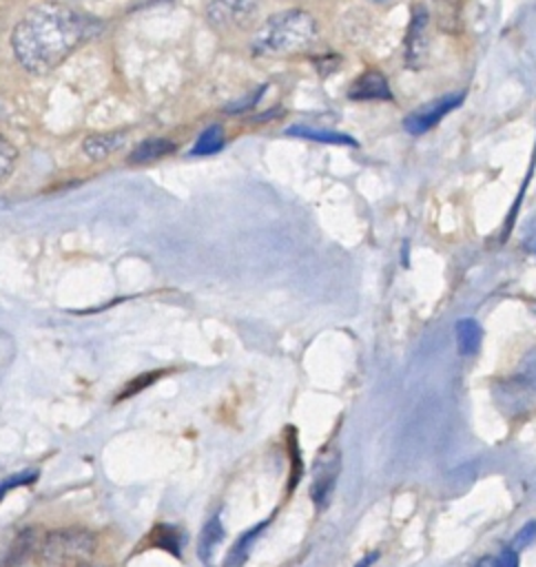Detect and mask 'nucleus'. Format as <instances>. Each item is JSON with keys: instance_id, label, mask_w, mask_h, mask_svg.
I'll return each mask as SVG.
<instances>
[{"instance_id": "1", "label": "nucleus", "mask_w": 536, "mask_h": 567, "mask_svg": "<svg viewBox=\"0 0 536 567\" xmlns=\"http://www.w3.org/2000/svg\"><path fill=\"white\" fill-rule=\"evenodd\" d=\"M89 33L84 16L60 4H42L13 27L11 47L29 73L42 75L62 64Z\"/></svg>"}, {"instance_id": "2", "label": "nucleus", "mask_w": 536, "mask_h": 567, "mask_svg": "<svg viewBox=\"0 0 536 567\" xmlns=\"http://www.w3.org/2000/svg\"><path fill=\"white\" fill-rule=\"evenodd\" d=\"M317 40L315 18L301 9H290L268 18L252 38L255 55H292L306 51Z\"/></svg>"}, {"instance_id": "3", "label": "nucleus", "mask_w": 536, "mask_h": 567, "mask_svg": "<svg viewBox=\"0 0 536 567\" xmlns=\"http://www.w3.org/2000/svg\"><path fill=\"white\" fill-rule=\"evenodd\" d=\"M95 534L84 527H62L44 536L40 558L49 567H86L95 554Z\"/></svg>"}, {"instance_id": "4", "label": "nucleus", "mask_w": 536, "mask_h": 567, "mask_svg": "<svg viewBox=\"0 0 536 567\" xmlns=\"http://www.w3.org/2000/svg\"><path fill=\"white\" fill-rule=\"evenodd\" d=\"M259 0H213L206 9L208 22L219 31L244 29L257 16Z\"/></svg>"}, {"instance_id": "5", "label": "nucleus", "mask_w": 536, "mask_h": 567, "mask_svg": "<svg viewBox=\"0 0 536 567\" xmlns=\"http://www.w3.org/2000/svg\"><path fill=\"white\" fill-rule=\"evenodd\" d=\"M463 102V93H450L443 95L439 100H432L419 109H414L405 120L403 126L408 133L412 135H421L425 131H430L443 115H447L452 109H456Z\"/></svg>"}, {"instance_id": "6", "label": "nucleus", "mask_w": 536, "mask_h": 567, "mask_svg": "<svg viewBox=\"0 0 536 567\" xmlns=\"http://www.w3.org/2000/svg\"><path fill=\"white\" fill-rule=\"evenodd\" d=\"M339 476V452L326 450L321 456L315 461V474H312V501L323 507L332 494V487Z\"/></svg>"}, {"instance_id": "7", "label": "nucleus", "mask_w": 536, "mask_h": 567, "mask_svg": "<svg viewBox=\"0 0 536 567\" xmlns=\"http://www.w3.org/2000/svg\"><path fill=\"white\" fill-rule=\"evenodd\" d=\"M425 58H427V11L416 7L408 29V40H405V62L412 69H421Z\"/></svg>"}, {"instance_id": "8", "label": "nucleus", "mask_w": 536, "mask_h": 567, "mask_svg": "<svg viewBox=\"0 0 536 567\" xmlns=\"http://www.w3.org/2000/svg\"><path fill=\"white\" fill-rule=\"evenodd\" d=\"M350 97L352 100H392V91L385 78L377 69H368L352 82Z\"/></svg>"}, {"instance_id": "9", "label": "nucleus", "mask_w": 536, "mask_h": 567, "mask_svg": "<svg viewBox=\"0 0 536 567\" xmlns=\"http://www.w3.org/2000/svg\"><path fill=\"white\" fill-rule=\"evenodd\" d=\"M122 144H124V133H95L84 140L82 148L91 159H104L111 153H115Z\"/></svg>"}, {"instance_id": "10", "label": "nucleus", "mask_w": 536, "mask_h": 567, "mask_svg": "<svg viewBox=\"0 0 536 567\" xmlns=\"http://www.w3.org/2000/svg\"><path fill=\"white\" fill-rule=\"evenodd\" d=\"M288 135H297L303 140H312V142H323V144H346V146H357V142L350 135L337 133V131H326V128H312L306 124H295L290 128H286Z\"/></svg>"}, {"instance_id": "11", "label": "nucleus", "mask_w": 536, "mask_h": 567, "mask_svg": "<svg viewBox=\"0 0 536 567\" xmlns=\"http://www.w3.org/2000/svg\"><path fill=\"white\" fill-rule=\"evenodd\" d=\"M221 538H224V527H221V523H219V516H213V518L206 523V527L202 529L199 543H197V551H199V558H202L204 563L210 560V556H213L215 549L219 547Z\"/></svg>"}, {"instance_id": "12", "label": "nucleus", "mask_w": 536, "mask_h": 567, "mask_svg": "<svg viewBox=\"0 0 536 567\" xmlns=\"http://www.w3.org/2000/svg\"><path fill=\"white\" fill-rule=\"evenodd\" d=\"M456 341L461 354H474L481 346V326L474 319H461L456 323Z\"/></svg>"}, {"instance_id": "13", "label": "nucleus", "mask_w": 536, "mask_h": 567, "mask_svg": "<svg viewBox=\"0 0 536 567\" xmlns=\"http://www.w3.org/2000/svg\"><path fill=\"white\" fill-rule=\"evenodd\" d=\"M175 151V144L171 140H146L142 142L133 153H131V162H151V159H159L168 153Z\"/></svg>"}, {"instance_id": "14", "label": "nucleus", "mask_w": 536, "mask_h": 567, "mask_svg": "<svg viewBox=\"0 0 536 567\" xmlns=\"http://www.w3.org/2000/svg\"><path fill=\"white\" fill-rule=\"evenodd\" d=\"M224 146V131H221V126H217V124H213V126H208L199 137H197V142H195V146H193V155H213V153H217L219 148Z\"/></svg>"}, {"instance_id": "15", "label": "nucleus", "mask_w": 536, "mask_h": 567, "mask_svg": "<svg viewBox=\"0 0 536 567\" xmlns=\"http://www.w3.org/2000/svg\"><path fill=\"white\" fill-rule=\"evenodd\" d=\"M516 381H518L520 385H525L529 392L536 394V346H532V348L523 354V359H520V363H518Z\"/></svg>"}, {"instance_id": "16", "label": "nucleus", "mask_w": 536, "mask_h": 567, "mask_svg": "<svg viewBox=\"0 0 536 567\" xmlns=\"http://www.w3.org/2000/svg\"><path fill=\"white\" fill-rule=\"evenodd\" d=\"M266 527V520L264 523H259L255 529H250L248 534H244L237 543H235V547H233V551H230V556H228V563H226V567H235L237 563H241L246 556H248V547H250V543H252V538L261 532Z\"/></svg>"}, {"instance_id": "17", "label": "nucleus", "mask_w": 536, "mask_h": 567, "mask_svg": "<svg viewBox=\"0 0 536 567\" xmlns=\"http://www.w3.org/2000/svg\"><path fill=\"white\" fill-rule=\"evenodd\" d=\"M31 538H33V532H22L16 543H13V549L7 554V558L2 560V567H16L22 563V558L27 556V551L31 549Z\"/></svg>"}, {"instance_id": "18", "label": "nucleus", "mask_w": 536, "mask_h": 567, "mask_svg": "<svg viewBox=\"0 0 536 567\" xmlns=\"http://www.w3.org/2000/svg\"><path fill=\"white\" fill-rule=\"evenodd\" d=\"M16 159H18V151L0 135V182L11 173Z\"/></svg>"}, {"instance_id": "19", "label": "nucleus", "mask_w": 536, "mask_h": 567, "mask_svg": "<svg viewBox=\"0 0 536 567\" xmlns=\"http://www.w3.org/2000/svg\"><path fill=\"white\" fill-rule=\"evenodd\" d=\"M534 540H536V520H529L523 529H518V534L514 536V545L512 547L518 551V549L527 547Z\"/></svg>"}, {"instance_id": "20", "label": "nucleus", "mask_w": 536, "mask_h": 567, "mask_svg": "<svg viewBox=\"0 0 536 567\" xmlns=\"http://www.w3.org/2000/svg\"><path fill=\"white\" fill-rule=\"evenodd\" d=\"M523 246L527 252H532L536 257V215L527 219L525 228H523Z\"/></svg>"}, {"instance_id": "21", "label": "nucleus", "mask_w": 536, "mask_h": 567, "mask_svg": "<svg viewBox=\"0 0 536 567\" xmlns=\"http://www.w3.org/2000/svg\"><path fill=\"white\" fill-rule=\"evenodd\" d=\"M498 567H518V558H516V549L514 547H505L503 554L498 556Z\"/></svg>"}, {"instance_id": "22", "label": "nucleus", "mask_w": 536, "mask_h": 567, "mask_svg": "<svg viewBox=\"0 0 536 567\" xmlns=\"http://www.w3.org/2000/svg\"><path fill=\"white\" fill-rule=\"evenodd\" d=\"M476 567H498V556H485L478 560Z\"/></svg>"}, {"instance_id": "23", "label": "nucleus", "mask_w": 536, "mask_h": 567, "mask_svg": "<svg viewBox=\"0 0 536 567\" xmlns=\"http://www.w3.org/2000/svg\"><path fill=\"white\" fill-rule=\"evenodd\" d=\"M374 558H377V554H372V556H365V558H363V560H361L357 567H368L370 563H374Z\"/></svg>"}, {"instance_id": "24", "label": "nucleus", "mask_w": 536, "mask_h": 567, "mask_svg": "<svg viewBox=\"0 0 536 567\" xmlns=\"http://www.w3.org/2000/svg\"><path fill=\"white\" fill-rule=\"evenodd\" d=\"M532 310H534V312H536V301H534V303H532Z\"/></svg>"}, {"instance_id": "25", "label": "nucleus", "mask_w": 536, "mask_h": 567, "mask_svg": "<svg viewBox=\"0 0 536 567\" xmlns=\"http://www.w3.org/2000/svg\"><path fill=\"white\" fill-rule=\"evenodd\" d=\"M374 2H388V0H374Z\"/></svg>"}, {"instance_id": "26", "label": "nucleus", "mask_w": 536, "mask_h": 567, "mask_svg": "<svg viewBox=\"0 0 536 567\" xmlns=\"http://www.w3.org/2000/svg\"><path fill=\"white\" fill-rule=\"evenodd\" d=\"M86 567H93V565H86Z\"/></svg>"}]
</instances>
